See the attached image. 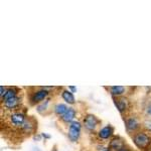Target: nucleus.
Returning <instances> with one entry per match:
<instances>
[{"label":"nucleus","instance_id":"1","mask_svg":"<svg viewBox=\"0 0 151 151\" xmlns=\"http://www.w3.org/2000/svg\"><path fill=\"white\" fill-rule=\"evenodd\" d=\"M133 141L138 148H140V149H145V148H147L148 146H149L151 142V138L146 133L140 132L134 136Z\"/></svg>","mask_w":151,"mask_h":151},{"label":"nucleus","instance_id":"2","mask_svg":"<svg viewBox=\"0 0 151 151\" xmlns=\"http://www.w3.org/2000/svg\"><path fill=\"white\" fill-rule=\"evenodd\" d=\"M81 123L80 122H74L70 123V129H69V138L70 141L73 142H76L80 137V134H81Z\"/></svg>","mask_w":151,"mask_h":151},{"label":"nucleus","instance_id":"3","mask_svg":"<svg viewBox=\"0 0 151 151\" xmlns=\"http://www.w3.org/2000/svg\"><path fill=\"white\" fill-rule=\"evenodd\" d=\"M10 121L14 126H16V127H22L26 120H25V116H24L22 113L17 112V113H13L10 116Z\"/></svg>","mask_w":151,"mask_h":151},{"label":"nucleus","instance_id":"4","mask_svg":"<svg viewBox=\"0 0 151 151\" xmlns=\"http://www.w3.org/2000/svg\"><path fill=\"white\" fill-rule=\"evenodd\" d=\"M98 124V119L94 115H88L84 119V125L88 130H94L97 127Z\"/></svg>","mask_w":151,"mask_h":151},{"label":"nucleus","instance_id":"5","mask_svg":"<svg viewBox=\"0 0 151 151\" xmlns=\"http://www.w3.org/2000/svg\"><path fill=\"white\" fill-rule=\"evenodd\" d=\"M47 95H48V91L42 88L41 90L35 92V93L32 95V97H31V101H32L33 103H40V102L43 101V100L47 98Z\"/></svg>","mask_w":151,"mask_h":151},{"label":"nucleus","instance_id":"6","mask_svg":"<svg viewBox=\"0 0 151 151\" xmlns=\"http://www.w3.org/2000/svg\"><path fill=\"white\" fill-rule=\"evenodd\" d=\"M114 103H115L117 109L119 110V112L123 113L124 111L127 110L128 108V101L125 98H117L114 100Z\"/></svg>","mask_w":151,"mask_h":151},{"label":"nucleus","instance_id":"7","mask_svg":"<svg viewBox=\"0 0 151 151\" xmlns=\"http://www.w3.org/2000/svg\"><path fill=\"white\" fill-rule=\"evenodd\" d=\"M113 132L114 130L111 126H106V127L102 128L99 131V137L102 138V139H108V138H110L113 135Z\"/></svg>","mask_w":151,"mask_h":151},{"label":"nucleus","instance_id":"8","mask_svg":"<svg viewBox=\"0 0 151 151\" xmlns=\"http://www.w3.org/2000/svg\"><path fill=\"white\" fill-rule=\"evenodd\" d=\"M75 117H76V111H75V109L69 108V109H68V111L65 112V115L62 117V119L65 121V122H67V123H72V122H74Z\"/></svg>","mask_w":151,"mask_h":151},{"label":"nucleus","instance_id":"9","mask_svg":"<svg viewBox=\"0 0 151 151\" xmlns=\"http://www.w3.org/2000/svg\"><path fill=\"white\" fill-rule=\"evenodd\" d=\"M126 127L128 131H135L136 129L139 127V123L135 118H129L126 121Z\"/></svg>","mask_w":151,"mask_h":151},{"label":"nucleus","instance_id":"10","mask_svg":"<svg viewBox=\"0 0 151 151\" xmlns=\"http://www.w3.org/2000/svg\"><path fill=\"white\" fill-rule=\"evenodd\" d=\"M62 97H63V99L67 102V103H69V104H74L75 103L74 95H73L72 92L69 91V90H65V91H63Z\"/></svg>","mask_w":151,"mask_h":151},{"label":"nucleus","instance_id":"11","mask_svg":"<svg viewBox=\"0 0 151 151\" xmlns=\"http://www.w3.org/2000/svg\"><path fill=\"white\" fill-rule=\"evenodd\" d=\"M110 92L113 96H121V95L124 94L125 92V87L123 86H113V87H110Z\"/></svg>","mask_w":151,"mask_h":151},{"label":"nucleus","instance_id":"12","mask_svg":"<svg viewBox=\"0 0 151 151\" xmlns=\"http://www.w3.org/2000/svg\"><path fill=\"white\" fill-rule=\"evenodd\" d=\"M68 107L65 106V104H58L57 106L55 107V113L57 114L58 116L63 117L65 114V112L68 111Z\"/></svg>","mask_w":151,"mask_h":151},{"label":"nucleus","instance_id":"13","mask_svg":"<svg viewBox=\"0 0 151 151\" xmlns=\"http://www.w3.org/2000/svg\"><path fill=\"white\" fill-rule=\"evenodd\" d=\"M122 147H124L123 146V142L121 139H119V138H115V139H113L110 142V148L113 150H116L118 151L119 149H121Z\"/></svg>","mask_w":151,"mask_h":151},{"label":"nucleus","instance_id":"14","mask_svg":"<svg viewBox=\"0 0 151 151\" xmlns=\"http://www.w3.org/2000/svg\"><path fill=\"white\" fill-rule=\"evenodd\" d=\"M18 103H19V99L17 97H14V98L9 99V100H7L6 102H4V106L8 109H13L17 106Z\"/></svg>","mask_w":151,"mask_h":151},{"label":"nucleus","instance_id":"15","mask_svg":"<svg viewBox=\"0 0 151 151\" xmlns=\"http://www.w3.org/2000/svg\"><path fill=\"white\" fill-rule=\"evenodd\" d=\"M14 97H16V92H15V90H13V89H8V90H7V92L5 93V95H4V97H3L2 99H3V102H6L7 100L12 99V98H14Z\"/></svg>","mask_w":151,"mask_h":151},{"label":"nucleus","instance_id":"16","mask_svg":"<svg viewBox=\"0 0 151 151\" xmlns=\"http://www.w3.org/2000/svg\"><path fill=\"white\" fill-rule=\"evenodd\" d=\"M22 129L24 131H26V132H30L31 130H32V126H31V124L27 122V121H25V123H24V125L22 126Z\"/></svg>","mask_w":151,"mask_h":151},{"label":"nucleus","instance_id":"17","mask_svg":"<svg viewBox=\"0 0 151 151\" xmlns=\"http://www.w3.org/2000/svg\"><path fill=\"white\" fill-rule=\"evenodd\" d=\"M47 104H48V101H45V103H42L41 105L37 107V111L38 112H41L42 110H45V108L47 107Z\"/></svg>","mask_w":151,"mask_h":151},{"label":"nucleus","instance_id":"18","mask_svg":"<svg viewBox=\"0 0 151 151\" xmlns=\"http://www.w3.org/2000/svg\"><path fill=\"white\" fill-rule=\"evenodd\" d=\"M6 92H7V90H6V88H5V87H4V86H1V87H0V96H1L2 98L4 97V95H5Z\"/></svg>","mask_w":151,"mask_h":151},{"label":"nucleus","instance_id":"19","mask_svg":"<svg viewBox=\"0 0 151 151\" xmlns=\"http://www.w3.org/2000/svg\"><path fill=\"white\" fill-rule=\"evenodd\" d=\"M146 127H147V129H149V130L151 131V121H147V122L145 123Z\"/></svg>","mask_w":151,"mask_h":151},{"label":"nucleus","instance_id":"20","mask_svg":"<svg viewBox=\"0 0 151 151\" xmlns=\"http://www.w3.org/2000/svg\"><path fill=\"white\" fill-rule=\"evenodd\" d=\"M69 90H70L72 92H77V88H76V87H73V86L69 87Z\"/></svg>","mask_w":151,"mask_h":151},{"label":"nucleus","instance_id":"21","mask_svg":"<svg viewBox=\"0 0 151 151\" xmlns=\"http://www.w3.org/2000/svg\"><path fill=\"white\" fill-rule=\"evenodd\" d=\"M147 112H148V114H149V115H151V104L149 105V106H148V108H147Z\"/></svg>","mask_w":151,"mask_h":151},{"label":"nucleus","instance_id":"22","mask_svg":"<svg viewBox=\"0 0 151 151\" xmlns=\"http://www.w3.org/2000/svg\"><path fill=\"white\" fill-rule=\"evenodd\" d=\"M118 151H130V150H129L128 148H126V147H122L121 149H119Z\"/></svg>","mask_w":151,"mask_h":151},{"label":"nucleus","instance_id":"23","mask_svg":"<svg viewBox=\"0 0 151 151\" xmlns=\"http://www.w3.org/2000/svg\"><path fill=\"white\" fill-rule=\"evenodd\" d=\"M99 150H100V151H110V150L108 149V148H104L103 146H102V147H101V149H99Z\"/></svg>","mask_w":151,"mask_h":151},{"label":"nucleus","instance_id":"24","mask_svg":"<svg viewBox=\"0 0 151 151\" xmlns=\"http://www.w3.org/2000/svg\"><path fill=\"white\" fill-rule=\"evenodd\" d=\"M150 151H151V148H150Z\"/></svg>","mask_w":151,"mask_h":151}]
</instances>
